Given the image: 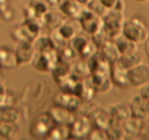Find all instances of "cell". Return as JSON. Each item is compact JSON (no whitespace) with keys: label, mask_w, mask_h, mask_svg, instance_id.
I'll return each mask as SVG.
<instances>
[{"label":"cell","mask_w":149,"mask_h":140,"mask_svg":"<svg viewBox=\"0 0 149 140\" xmlns=\"http://www.w3.org/2000/svg\"><path fill=\"white\" fill-rule=\"evenodd\" d=\"M83 101L72 93L61 91L56 93L53 97V104L74 112L77 114Z\"/></svg>","instance_id":"7"},{"label":"cell","mask_w":149,"mask_h":140,"mask_svg":"<svg viewBox=\"0 0 149 140\" xmlns=\"http://www.w3.org/2000/svg\"><path fill=\"white\" fill-rule=\"evenodd\" d=\"M98 1L107 10L113 9L117 2V0H98Z\"/></svg>","instance_id":"37"},{"label":"cell","mask_w":149,"mask_h":140,"mask_svg":"<svg viewBox=\"0 0 149 140\" xmlns=\"http://www.w3.org/2000/svg\"><path fill=\"white\" fill-rule=\"evenodd\" d=\"M58 59L59 55L57 51L48 53L36 51L31 61V64L37 72L48 73L51 72V70L58 62Z\"/></svg>","instance_id":"6"},{"label":"cell","mask_w":149,"mask_h":140,"mask_svg":"<svg viewBox=\"0 0 149 140\" xmlns=\"http://www.w3.org/2000/svg\"><path fill=\"white\" fill-rule=\"evenodd\" d=\"M124 12L119 10H110L102 18V28L111 40H114L122 35L125 23Z\"/></svg>","instance_id":"3"},{"label":"cell","mask_w":149,"mask_h":140,"mask_svg":"<svg viewBox=\"0 0 149 140\" xmlns=\"http://www.w3.org/2000/svg\"><path fill=\"white\" fill-rule=\"evenodd\" d=\"M77 20L81 25V29L89 36H92L102 28V18L86 6L83 7Z\"/></svg>","instance_id":"5"},{"label":"cell","mask_w":149,"mask_h":140,"mask_svg":"<svg viewBox=\"0 0 149 140\" xmlns=\"http://www.w3.org/2000/svg\"><path fill=\"white\" fill-rule=\"evenodd\" d=\"M132 117L145 121L149 115L148 101L142 98L140 95H136L132 98L130 104Z\"/></svg>","instance_id":"13"},{"label":"cell","mask_w":149,"mask_h":140,"mask_svg":"<svg viewBox=\"0 0 149 140\" xmlns=\"http://www.w3.org/2000/svg\"><path fill=\"white\" fill-rule=\"evenodd\" d=\"M94 128L105 130L111 121V116L109 111L100 107H94L88 115Z\"/></svg>","instance_id":"14"},{"label":"cell","mask_w":149,"mask_h":140,"mask_svg":"<svg viewBox=\"0 0 149 140\" xmlns=\"http://www.w3.org/2000/svg\"><path fill=\"white\" fill-rule=\"evenodd\" d=\"M142 61H143L142 57L138 51V52L134 53L121 55L117 61L116 64L121 68L128 71L130 69L133 68L135 66L142 63Z\"/></svg>","instance_id":"27"},{"label":"cell","mask_w":149,"mask_h":140,"mask_svg":"<svg viewBox=\"0 0 149 140\" xmlns=\"http://www.w3.org/2000/svg\"><path fill=\"white\" fill-rule=\"evenodd\" d=\"M110 115L112 119L119 122H124L132 117L130 107L125 103H117L110 107Z\"/></svg>","instance_id":"23"},{"label":"cell","mask_w":149,"mask_h":140,"mask_svg":"<svg viewBox=\"0 0 149 140\" xmlns=\"http://www.w3.org/2000/svg\"><path fill=\"white\" fill-rule=\"evenodd\" d=\"M77 2L81 5L82 6H86L90 2H91V0H75Z\"/></svg>","instance_id":"42"},{"label":"cell","mask_w":149,"mask_h":140,"mask_svg":"<svg viewBox=\"0 0 149 140\" xmlns=\"http://www.w3.org/2000/svg\"><path fill=\"white\" fill-rule=\"evenodd\" d=\"M20 116L19 110L13 104H0V123L16 124Z\"/></svg>","instance_id":"18"},{"label":"cell","mask_w":149,"mask_h":140,"mask_svg":"<svg viewBox=\"0 0 149 140\" xmlns=\"http://www.w3.org/2000/svg\"><path fill=\"white\" fill-rule=\"evenodd\" d=\"M58 53L60 59L65 61V62L69 63V64H70L71 61H74L78 56L79 57L78 53L69 45L66 46L64 48L61 49V51H58Z\"/></svg>","instance_id":"34"},{"label":"cell","mask_w":149,"mask_h":140,"mask_svg":"<svg viewBox=\"0 0 149 140\" xmlns=\"http://www.w3.org/2000/svg\"><path fill=\"white\" fill-rule=\"evenodd\" d=\"M148 106H149V100H148Z\"/></svg>","instance_id":"45"},{"label":"cell","mask_w":149,"mask_h":140,"mask_svg":"<svg viewBox=\"0 0 149 140\" xmlns=\"http://www.w3.org/2000/svg\"><path fill=\"white\" fill-rule=\"evenodd\" d=\"M83 7L75 0H60L58 8L67 18L77 19Z\"/></svg>","instance_id":"21"},{"label":"cell","mask_w":149,"mask_h":140,"mask_svg":"<svg viewBox=\"0 0 149 140\" xmlns=\"http://www.w3.org/2000/svg\"><path fill=\"white\" fill-rule=\"evenodd\" d=\"M100 51L104 58L110 63V64L116 63L121 56V54L113 40L107 41L101 48Z\"/></svg>","instance_id":"26"},{"label":"cell","mask_w":149,"mask_h":140,"mask_svg":"<svg viewBox=\"0 0 149 140\" xmlns=\"http://www.w3.org/2000/svg\"><path fill=\"white\" fill-rule=\"evenodd\" d=\"M79 29H81V27L78 20L70 18V20H66L65 22L56 30L64 40L70 42L79 34Z\"/></svg>","instance_id":"17"},{"label":"cell","mask_w":149,"mask_h":140,"mask_svg":"<svg viewBox=\"0 0 149 140\" xmlns=\"http://www.w3.org/2000/svg\"><path fill=\"white\" fill-rule=\"evenodd\" d=\"M70 139V126L61 124L54 125L45 139L66 140Z\"/></svg>","instance_id":"28"},{"label":"cell","mask_w":149,"mask_h":140,"mask_svg":"<svg viewBox=\"0 0 149 140\" xmlns=\"http://www.w3.org/2000/svg\"><path fill=\"white\" fill-rule=\"evenodd\" d=\"M91 40L92 41L93 43L95 45V46L97 47V49L99 51L101 50V48H102L104 45V44L109 40H111L109 39V37H107V35L106 34L105 31H104L102 28L99 31H97L96 34H93L92 36H91Z\"/></svg>","instance_id":"33"},{"label":"cell","mask_w":149,"mask_h":140,"mask_svg":"<svg viewBox=\"0 0 149 140\" xmlns=\"http://www.w3.org/2000/svg\"><path fill=\"white\" fill-rule=\"evenodd\" d=\"M42 27L40 20L26 18L24 23L15 26L10 31V36L15 42L28 40L34 42L40 35Z\"/></svg>","instance_id":"1"},{"label":"cell","mask_w":149,"mask_h":140,"mask_svg":"<svg viewBox=\"0 0 149 140\" xmlns=\"http://www.w3.org/2000/svg\"><path fill=\"white\" fill-rule=\"evenodd\" d=\"M113 41L121 55L134 53L139 51L138 44L130 40V39L124 37L123 34L114 40Z\"/></svg>","instance_id":"25"},{"label":"cell","mask_w":149,"mask_h":140,"mask_svg":"<svg viewBox=\"0 0 149 140\" xmlns=\"http://www.w3.org/2000/svg\"><path fill=\"white\" fill-rule=\"evenodd\" d=\"M72 71L82 79H85L87 77L89 76L90 71L87 60L81 58V60L75 63V64L74 65V68L73 69H72Z\"/></svg>","instance_id":"31"},{"label":"cell","mask_w":149,"mask_h":140,"mask_svg":"<svg viewBox=\"0 0 149 140\" xmlns=\"http://www.w3.org/2000/svg\"><path fill=\"white\" fill-rule=\"evenodd\" d=\"M107 140H122L126 138L123 123L112 119L105 128Z\"/></svg>","instance_id":"24"},{"label":"cell","mask_w":149,"mask_h":140,"mask_svg":"<svg viewBox=\"0 0 149 140\" xmlns=\"http://www.w3.org/2000/svg\"><path fill=\"white\" fill-rule=\"evenodd\" d=\"M86 7L88 8H89L91 11H93L94 13H96L97 15L101 17L102 18L105 15V14L109 11L107 10H106L105 8L99 2L98 0H91V2L86 5Z\"/></svg>","instance_id":"35"},{"label":"cell","mask_w":149,"mask_h":140,"mask_svg":"<svg viewBox=\"0 0 149 140\" xmlns=\"http://www.w3.org/2000/svg\"><path fill=\"white\" fill-rule=\"evenodd\" d=\"M14 51L18 66H24L31 64V60L36 52L34 42L28 40L17 42V45Z\"/></svg>","instance_id":"10"},{"label":"cell","mask_w":149,"mask_h":140,"mask_svg":"<svg viewBox=\"0 0 149 140\" xmlns=\"http://www.w3.org/2000/svg\"><path fill=\"white\" fill-rule=\"evenodd\" d=\"M110 80L113 85L118 88L130 86L127 70L121 68L116 63L110 64Z\"/></svg>","instance_id":"16"},{"label":"cell","mask_w":149,"mask_h":140,"mask_svg":"<svg viewBox=\"0 0 149 140\" xmlns=\"http://www.w3.org/2000/svg\"><path fill=\"white\" fill-rule=\"evenodd\" d=\"M15 125L0 123V139H11L16 134Z\"/></svg>","instance_id":"32"},{"label":"cell","mask_w":149,"mask_h":140,"mask_svg":"<svg viewBox=\"0 0 149 140\" xmlns=\"http://www.w3.org/2000/svg\"><path fill=\"white\" fill-rule=\"evenodd\" d=\"M7 94H8V93H7L6 88L4 86L3 84L2 83V82L0 81V104H2L5 103Z\"/></svg>","instance_id":"39"},{"label":"cell","mask_w":149,"mask_h":140,"mask_svg":"<svg viewBox=\"0 0 149 140\" xmlns=\"http://www.w3.org/2000/svg\"><path fill=\"white\" fill-rule=\"evenodd\" d=\"M139 95L144 99L148 101L149 100V83L143 85L140 88V94Z\"/></svg>","instance_id":"38"},{"label":"cell","mask_w":149,"mask_h":140,"mask_svg":"<svg viewBox=\"0 0 149 140\" xmlns=\"http://www.w3.org/2000/svg\"><path fill=\"white\" fill-rule=\"evenodd\" d=\"M34 45L35 48V51H38V52L48 53L56 51L50 36L40 35L34 41Z\"/></svg>","instance_id":"29"},{"label":"cell","mask_w":149,"mask_h":140,"mask_svg":"<svg viewBox=\"0 0 149 140\" xmlns=\"http://www.w3.org/2000/svg\"><path fill=\"white\" fill-rule=\"evenodd\" d=\"M2 69L0 68V78H1V76H2Z\"/></svg>","instance_id":"44"},{"label":"cell","mask_w":149,"mask_h":140,"mask_svg":"<svg viewBox=\"0 0 149 140\" xmlns=\"http://www.w3.org/2000/svg\"><path fill=\"white\" fill-rule=\"evenodd\" d=\"M55 123L61 125H70L72 124L77 117V114L74 112L64 109L61 107L54 105L48 110Z\"/></svg>","instance_id":"12"},{"label":"cell","mask_w":149,"mask_h":140,"mask_svg":"<svg viewBox=\"0 0 149 140\" xmlns=\"http://www.w3.org/2000/svg\"><path fill=\"white\" fill-rule=\"evenodd\" d=\"M145 51H146V53L149 60V38L145 42Z\"/></svg>","instance_id":"41"},{"label":"cell","mask_w":149,"mask_h":140,"mask_svg":"<svg viewBox=\"0 0 149 140\" xmlns=\"http://www.w3.org/2000/svg\"><path fill=\"white\" fill-rule=\"evenodd\" d=\"M55 122L48 112H42L31 121L29 126V134L36 139H45Z\"/></svg>","instance_id":"4"},{"label":"cell","mask_w":149,"mask_h":140,"mask_svg":"<svg viewBox=\"0 0 149 140\" xmlns=\"http://www.w3.org/2000/svg\"><path fill=\"white\" fill-rule=\"evenodd\" d=\"M87 80L96 93L106 94L111 90L113 83L110 73H94L86 78Z\"/></svg>","instance_id":"11"},{"label":"cell","mask_w":149,"mask_h":140,"mask_svg":"<svg viewBox=\"0 0 149 140\" xmlns=\"http://www.w3.org/2000/svg\"><path fill=\"white\" fill-rule=\"evenodd\" d=\"M93 125L88 115H77L76 118L70 125V139H87Z\"/></svg>","instance_id":"8"},{"label":"cell","mask_w":149,"mask_h":140,"mask_svg":"<svg viewBox=\"0 0 149 140\" xmlns=\"http://www.w3.org/2000/svg\"><path fill=\"white\" fill-rule=\"evenodd\" d=\"M123 127L127 136L132 137H139L143 134L145 131L144 121L131 117L123 122Z\"/></svg>","instance_id":"20"},{"label":"cell","mask_w":149,"mask_h":140,"mask_svg":"<svg viewBox=\"0 0 149 140\" xmlns=\"http://www.w3.org/2000/svg\"><path fill=\"white\" fill-rule=\"evenodd\" d=\"M67 19V17L61 12L49 10L41 18V23L42 26L53 31L58 29Z\"/></svg>","instance_id":"15"},{"label":"cell","mask_w":149,"mask_h":140,"mask_svg":"<svg viewBox=\"0 0 149 140\" xmlns=\"http://www.w3.org/2000/svg\"><path fill=\"white\" fill-rule=\"evenodd\" d=\"M136 1L140 3H146V2H149V0H136Z\"/></svg>","instance_id":"43"},{"label":"cell","mask_w":149,"mask_h":140,"mask_svg":"<svg viewBox=\"0 0 149 140\" xmlns=\"http://www.w3.org/2000/svg\"><path fill=\"white\" fill-rule=\"evenodd\" d=\"M87 139L90 140H107L105 130L93 127L90 131Z\"/></svg>","instance_id":"36"},{"label":"cell","mask_w":149,"mask_h":140,"mask_svg":"<svg viewBox=\"0 0 149 140\" xmlns=\"http://www.w3.org/2000/svg\"><path fill=\"white\" fill-rule=\"evenodd\" d=\"M89 41L90 39H88L86 36H85L84 34H78L76 36L69 42V45L78 53V55L80 57V55L83 52V51Z\"/></svg>","instance_id":"30"},{"label":"cell","mask_w":149,"mask_h":140,"mask_svg":"<svg viewBox=\"0 0 149 140\" xmlns=\"http://www.w3.org/2000/svg\"><path fill=\"white\" fill-rule=\"evenodd\" d=\"M122 34L139 45L148 39L149 30L147 24L140 17L133 16L125 21Z\"/></svg>","instance_id":"2"},{"label":"cell","mask_w":149,"mask_h":140,"mask_svg":"<svg viewBox=\"0 0 149 140\" xmlns=\"http://www.w3.org/2000/svg\"><path fill=\"white\" fill-rule=\"evenodd\" d=\"M17 65L15 51L9 46H0V68L2 69L10 70Z\"/></svg>","instance_id":"19"},{"label":"cell","mask_w":149,"mask_h":140,"mask_svg":"<svg viewBox=\"0 0 149 140\" xmlns=\"http://www.w3.org/2000/svg\"><path fill=\"white\" fill-rule=\"evenodd\" d=\"M10 0H0V12H2V15L7 10L10 8Z\"/></svg>","instance_id":"40"},{"label":"cell","mask_w":149,"mask_h":140,"mask_svg":"<svg viewBox=\"0 0 149 140\" xmlns=\"http://www.w3.org/2000/svg\"><path fill=\"white\" fill-rule=\"evenodd\" d=\"M130 86L135 88H141L149 83V66L140 63L127 71Z\"/></svg>","instance_id":"9"},{"label":"cell","mask_w":149,"mask_h":140,"mask_svg":"<svg viewBox=\"0 0 149 140\" xmlns=\"http://www.w3.org/2000/svg\"><path fill=\"white\" fill-rule=\"evenodd\" d=\"M72 69L69 63L65 62L61 59H58V62L54 65L51 73L53 76V79L56 84H59L65 78H67L71 74Z\"/></svg>","instance_id":"22"}]
</instances>
